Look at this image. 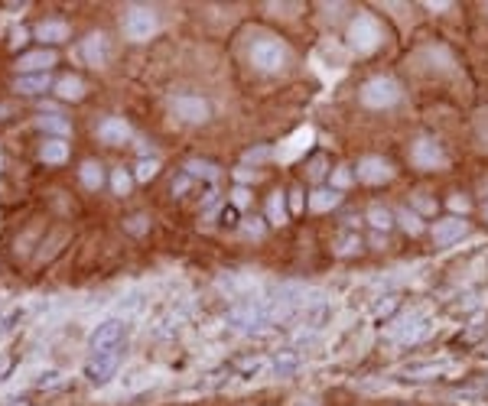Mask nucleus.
I'll return each mask as SVG.
<instances>
[{
	"instance_id": "obj_6",
	"label": "nucleus",
	"mask_w": 488,
	"mask_h": 406,
	"mask_svg": "<svg viewBox=\"0 0 488 406\" xmlns=\"http://www.w3.org/2000/svg\"><path fill=\"white\" fill-rule=\"evenodd\" d=\"M228 322L244 329V332H257V329H264V325L270 322V312H267V306H261V302H241V306H235L228 312Z\"/></svg>"
},
{
	"instance_id": "obj_35",
	"label": "nucleus",
	"mask_w": 488,
	"mask_h": 406,
	"mask_svg": "<svg viewBox=\"0 0 488 406\" xmlns=\"http://www.w3.org/2000/svg\"><path fill=\"white\" fill-rule=\"evenodd\" d=\"M323 173H325V160H313V166H310V179H323Z\"/></svg>"
},
{
	"instance_id": "obj_34",
	"label": "nucleus",
	"mask_w": 488,
	"mask_h": 406,
	"mask_svg": "<svg viewBox=\"0 0 488 406\" xmlns=\"http://www.w3.org/2000/svg\"><path fill=\"white\" fill-rule=\"evenodd\" d=\"M450 208L456 211V215H465V211H469V198H465V195H452L450 198Z\"/></svg>"
},
{
	"instance_id": "obj_30",
	"label": "nucleus",
	"mask_w": 488,
	"mask_h": 406,
	"mask_svg": "<svg viewBox=\"0 0 488 406\" xmlns=\"http://www.w3.org/2000/svg\"><path fill=\"white\" fill-rule=\"evenodd\" d=\"M443 370V364H413V368H407V377H426V374H439Z\"/></svg>"
},
{
	"instance_id": "obj_39",
	"label": "nucleus",
	"mask_w": 488,
	"mask_h": 406,
	"mask_svg": "<svg viewBox=\"0 0 488 406\" xmlns=\"http://www.w3.org/2000/svg\"><path fill=\"white\" fill-rule=\"evenodd\" d=\"M426 7H430V10H450L452 3H446V0H439V3H437V0H430Z\"/></svg>"
},
{
	"instance_id": "obj_41",
	"label": "nucleus",
	"mask_w": 488,
	"mask_h": 406,
	"mask_svg": "<svg viewBox=\"0 0 488 406\" xmlns=\"http://www.w3.org/2000/svg\"><path fill=\"white\" fill-rule=\"evenodd\" d=\"M143 222L147 218H130V231H143Z\"/></svg>"
},
{
	"instance_id": "obj_26",
	"label": "nucleus",
	"mask_w": 488,
	"mask_h": 406,
	"mask_svg": "<svg viewBox=\"0 0 488 406\" xmlns=\"http://www.w3.org/2000/svg\"><path fill=\"white\" fill-rule=\"evenodd\" d=\"M397 222H401V228H404L407 234H420V231H423V224H420V218H417L413 211H407V208H404V211H397Z\"/></svg>"
},
{
	"instance_id": "obj_28",
	"label": "nucleus",
	"mask_w": 488,
	"mask_h": 406,
	"mask_svg": "<svg viewBox=\"0 0 488 406\" xmlns=\"http://www.w3.org/2000/svg\"><path fill=\"white\" fill-rule=\"evenodd\" d=\"M111 185H114V192H117V195H127V192H130V176H127L124 169H114Z\"/></svg>"
},
{
	"instance_id": "obj_44",
	"label": "nucleus",
	"mask_w": 488,
	"mask_h": 406,
	"mask_svg": "<svg viewBox=\"0 0 488 406\" xmlns=\"http://www.w3.org/2000/svg\"><path fill=\"white\" fill-rule=\"evenodd\" d=\"M485 218H488V205H485Z\"/></svg>"
},
{
	"instance_id": "obj_2",
	"label": "nucleus",
	"mask_w": 488,
	"mask_h": 406,
	"mask_svg": "<svg viewBox=\"0 0 488 406\" xmlns=\"http://www.w3.org/2000/svg\"><path fill=\"white\" fill-rule=\"evenodd\" d=\"M121 342H124V322L121 319H108L101 322L98 329L91 332V357H104V355H121Z\"/></svg>"
},
{
	"instance_id": "obj_14",
	"label": "nucleus",
	"mask_w": 488,
	"mask_h": 406,
	"mask_svg": "<svg viewBox=\"0 0 488 406\" xmlns=\"http://www.w3.org/2000/svg\"><path fill=\"white\" fill-rule=\"evenodd\" d=\"M49 65H56V52L52 49H36V52H26L20 56L16 62V69H23V72H49Z\"/></svg>"
},
{
	"instance_id": "obj_7",
	"label": "nucleus",
	"mask_w": 488,
	"mask_h": 406,
	"mask_svg": "<svg viewBox=\"0 0 488 406\" xmlns=\"http://www.w3.org/2000/svg\"><path fill=\"white\" fill-rule=\"evenodd\" d=\"M410 160L417 169H443V166H446V153H443V147H439L437 140L420 136L410 150Z\"/></svg>"
},
{
	"instance_id": "obj_38",
	"label": "nucleus",
	"mask_w": 488,
	"mask_h": 406,
	"mask_svg": "<svg viewBox=\"0 0 488 406\" xmlns=\"http://www.w3.org/2000/svg\"><path fill=\"white\" fill-rule=\"evenodd\" d=\"M238 182H251V179H257V173H254V169H238Z\"/></svg>"
},
{
	"instance_id": "obj_1",
	"label": "nucleus",
	"mask_w": 488,
	"mask_h": 406,
	"mask_svg": "<svg viewBox=\"0 0 488 406\" xmlns=\"http://www.w3.org/2000/svg\"><path fill=\"white\" fill-rule=\"evenodd\" d=\"M381 26L371 13H358L349 26V46L351 52H358V56H368V52H375L381 46Z\"/></svg>"
},
{
	"instance_id": "obj_9",
	"label": "nucleus",
	"mask_w": 488,
	"mask_h": 406,
	"mask_svg": "<svg viewBox=\"0 0 488 406\" xmlns=\"http://www.w3.org/2000/svg\"><path fill=\"white\" fill-rule=\"evenodd\" d=\"M358 179L368 185H381V182H388L391 176H394V169H391V163H384L381 156H364L362 163H358Z\"/></svg>"
},
{
	"instance_id": "obj_22",
	"label": "nucleus",
	"mask_w": 488,
	"mask_h": 406,
	"mask_svg": "<svg viewBox=\"0 0 488 406\" xmlns=\"http://www.w3.org/2000/svg\"><path fill=\"white\" fill-rule=\"evenodd\" d=\"M78 176H82L85 189H101V182H104V173H101V166H98L95 160H85V163H82Z\"/></svg>"
},
{
	"instance_id": "obj_18",
	"label": "nucleus",
	"mask_w": 488,
	"mask_h": 406,
	"mask_svg": "<svg viewBox=\"0 0 488 406\" xmlns=\"http://www.w3.org/2000/svg\"><path fill=\"white\" fill-rule=\"evenodd\" d=\"M36 36L46 39V43H62V39H69V23L65 20H43L36 26Z\"/></svg>"
},
{
	"instance_id": "obj_32",
	"label": "nucleus",
	"mask_w": 488,
	"mask_h": 406,
	"mask_svg": "<svg viewBox=\"0 0 488 406\" xmlns=\"http://www.w3.org/2000/svg\"><path fill=\"white\" fill-rule=\"evenodd\" d=\"M332 182H336V189H345V185L351 182L349 166H338V169H336V176H332Z\"/></svg>"
},
{
	"instance_id": "obj_21",
	"label": "nucleus",
	"mask_w": 488,
	"mask_h": 406,
	"mask_svg": "<svg viewBox=\"0 0 488 406\" xmlns=\"http://www.w3.org/2000/svg\"><path fill=\"white\" fill-rule=\"evenodd\" d=\"M287 218H290V211H287V205H283V195L274 192V195L267 198V222L270 224H287Z\"/></svg>"
},
{
	"instance_id": "obj_33",
	"label": "nucleus",
	"mask_w": 488,
	"mask_h": 406,
	"mask_svg": "<svg viewBox=\"0 0 488 406\" xmlns=\"http://www.w3.org/2000/svg\"><path fill=\"white\" fill-rule=\"evenodd\" d=\"M231 202H235L238 208H244V205H248V202H251V192H248V189H244V185H238V189L231 192Z\"/></svg>"
},
{
	"instance_id": "obj_23",
	"label": "nucleus",
	"mask_w": 488,
	"mask_h": 406,
	"mask_svg": "<svg viewBox=\"0 0 488 406\" xmlns=\"http://www.w3.org/2000/svg\"><path fill=\"white\" fill-rule=\"evenodd\" d=\"M368 224L375 228V231H388L391 224H394V215L388 208H381V205H371L368 208Z\"/></svg>"
},
{
	"instance_id": "obj_4",
	"label": "nucleus",
	"mask_w": 488,
	"mask_h": 406,
	"mask_svg": "<svg viewBox=\"0 0 488 406\" xmlns=\"http://www.w3.org/2000/svg\"><path fill=\"white\" fill-rule=\"evenodd\" d=\"M251 62H254V69H261V72H280V69L287 65V46L270 36H264L251 46Z\"/></svg>"
},
{
	"instance_id": "obj_27",
	"label": "nucleus",
	"mask_w": 488,
	"mask_h": 406,
	"mask_svg": "<svg viewBox=\"0 0 488 406\" xmlns=\"http://www.w3.org/2000/svg\"><path fill=\"white\" fill-rule=\"evenodd\" d=\"M156 169H160V163L156 160H140L137 163V179L140 182H150L153 176H156Z\"/></svg>"
},
{
	"instance_id": "obj_24",
	"label": "nucleus",
	"mask_w": 488,
	"mask_h": 406,
	"mask_svg": "<svg viewBox=\"0 0 488 406\" xmlns=\"http://www.w3.org/2000/svg\"><path fill=\"white\" fill-rule=\"evenodd\" d=\"M186 176H192V179H199V176H205L209 182H215V179H218V169H215L212 163H199V160H192V163H186Z\"/></svg>"
},
{
	"instance_id": "obj_40",
	"label": "nucleus",
	"mask_w": 488,
	"mask_h": 406,
	"mask_svg": "<svg viewBox=\"0 0 488 406\" xmlns=\"http://www.w3.org/2000/svg\"><path fill=\"white\" fill-rule=\"evenodd\" d=\"M26 43V33L23 29H16V33H13V46H23Z\"/></svg>"
},
{
	"instance_id": "obj_36",
	"label": "nucleus",
	"mask_w": 488,
	"mask_h": 406,
	"mask_svg": "<svg viewBox=\"0 0 488 406\" xmlns=\"http://www.w3.org/2000/svg\"><path fill=\"white\" fill-rule=\"evenodd\" d=\"M300 208H303V192L293 189V192H290V211H300Z\"/></svg>"
},
{
	"instance_id": "obj_13",
	"label": "nucleus",
	"mask_w": 488,
	"mask_h": 406,
	"mask_svg": "<svg viewBox=\"0 0 488 406\" xmlns=\"http://www.w3.org/2000/svg\"><path fill=\"white\" fill-rule=\"evenodd\" d=\"M391 332H394V338H401V342H417L420 335L430 332V325H426L423 315H407V319H401Z\"/></svg>"
},
{
	"instance_id": "obj_12",
	"label": "nucleus",
	"mask_w": 488,
	"mask_h": 406,
	"mask_svg": "<svg viewBox=\"0 0 488 406\" xmlns=\"http://www.w3.org/2000/svg\"><path fill=\"white\" fill-rule=\"evenodd\" d=\"M98 136H101V143L121 147L124 140H130V127L124 123V117H108V121L98 123Z\"/></svg>"
},
{
	"instance_id": "obj_15",
	"label": "nucleus",
	"mask_w": 488,
	"mask_h": 406,
	"mask_svg": "<svg viewBox=\"0 0 488 406\" xmlns=\"http://www.w3.org/2000/svg\"><path fill=\"white\" fill-rule=\"evenodd\" d=\"M465 234V222L463 218H446V222H437L433 224V241L437 244H452V241H459Z\"/></svg>"
},
{
	"instance_id": "obj_37",
	"label": "nucleus",
	"mask_w": 488,
	"mask_h": 406,
	"mask_svg": "<svg viewBox=\"0 0 488 406\" xmlns=\"http://www.w3.org/2000/svg\"><path fill=\"white\" fill-rule=\"evenodd\" d=\"M270 156V150H248V163H257V160H267Z\"/></svg>"
},
{
	"instance_id": "obj_3",
	"label": "nucleus",
	"mask_w": 488,
	"mask_h": 406,
	"mask_svg": "<svg viewBox=\"0 0 488 406\" xmlns=\"http://www.w3.org/2000/svg\"><path fill=\"white\" fill-rule=\"evenodd\" d=\"M362 101L368 108H391V104H397L401 101V85L391 78V75H377L371 82H364L362 88Z\"/></svg>"
},
{
	"instance_id": "obj_17",
	"label": "nucleus",
	"mask_w": 488,
	"mask_h": 406,
	"mask_svg": "<svg viewBox=\"0 0 488 406\" xmlns=\"http://www.w3.org/2000/svg\"><path fill=\"white\" fill-rule=\"evenodd\" d=\"M56 95L62 101H82L85 98V82H82L78 75H62V78L56 82Z\"/></svg>"
},
{
	"instance_id": "obj_8",
	"label": "nucleus",
	"mask_w": 488,
	"mask_h": 406,
	"mask_svg": "<svg viewBox=\"0 0 488 406\" xmlns=\"http://www.w3.org/2000/svg\"><path fill=\"white\" fill-rule=\"evenodd\" d=\"M173 111H176V117H183V121H189V123L209 121V104H205L202 98H192V95H179V98H173Z\"/></svg>"
},
{
	"instance_id": "obj_20",
	"label": "nucleus",
	"mask_w": 488,
	"mask_h": 406,
	"mask_svg": "<svg viewBox=\"0 0 488 406\" xmlns=\"http://www.w3.org/2000/svg\"><path fill=\"white\" fill-rule=\"evenodd\" d=\"M338 192L336 189H316L313 195H310V208L313 211H329V208H336L338 205Z\"/></svg>"
},
{
	"instance_id": "obj_5",
	"label": "nucleus",
	"mask_w": 488,
	"mask_h": 406,
	"mask_svg": "<svg viewBox=\"0 0 488 406\" xmlns=\"http://www.w3.org/2000/svg\"><path fill=\"white\" fill-rule=\"evenodd\" d=\"M160 29V20L150 7H127L124 13V36L134 43H147Z\"/></svg>"
},
{
	"instance_id": "obj_29",
	"label": "nucleus",
	"mask_w": 488,
	"mask_h": 406,
	"mask_svg": "<svg viewBox=\"0 0 488 406\" xmlns=\"http://www.w3.org/2000/svg\"><path fill=\"white\" fill-rule=\"evenodd\" d=\"M297 368H300V361H297L293 355H287V357H277V361H274V370L280 374V377H283V374H293Z\"/></svg>"
},
{
	"instance_id": "obj_31",
	"label": "nucleus",
	"mask_w": 488,
	"mask_h": 406,
	"mask_svg": "<svg viewBox=\"0 0 488 406\" xmlns=\"http://www.w3.org/2000/svg\"><path fill=\"white\" fill-rule=\"evenodd\" d=\"M362 247V237L358 234H345L342 237V247H338V254H351V250H358Z\"/></svg>"
},
{
	"instance_id": "obj_10",
	"label": "nucleus",
	"mask_w": 488,
	"mask_h": 406,
	"mask_svg": "<svg viewBox=\"0 0 488 406\" xmlns=\"http://www.w3.org/2000/svg\"><path fill=\"white\" fill-rule=\"evenodd\" d=\"M117 364H121V355H104V357H91L88 361V381L91 383H104L114 377V370H117Z\"/></svg>"
},
{
	"instance_id": "obj_25",
	"label": "nucleus",
	"mask_w": 488,
	"mask_h": 406,
	"mask_svg": "<svg viewBox=\"0 0 488 406\" xmlns=\"http://www.w3.org/2000/svg\"><path fill=\"white\" fill-rule=\"evenodd\" d=\"M39 127L46 130V134H59V136H65L69 134V123L59 117V114H49V117H39Z\"/></svg>"
},
{
	"instance_id": "obj_42",
	"label": "nucleus",
	"mask_w": 488,
	"mask_h": 406,
	"mask_svg": "<svg viewBox=\"0 0 488 406\" xmlns=\"http://www.w3.org/2000/svg\"><path fill=\"white\" fill-rule=\"evenodd\" d=\"M391 309H394V299H388V302H381V306H377V315H384V312H391Z\"/></svg>"
},
{
	"instance_id": "obj_16",
	"label": "nucleus",
	"mask_w": 488,
	"mask_h": 406,
	"mask_svg": "<svg viewBox=\"0 0 488 406\" xmlns=\"http://www.w3.org/2000/svg\"><path fill=\"white\" fill-rule=\"evenodd\" d=\"M39 160L49 163V166H59V163L69 160V143H65L62 136H52V140H46L43 147H39Z\"/></svg>"
},
{
	"instance_id": "obj_19",
	"label": "nucleus",
	"mask_w": 488,
	"mask_h": 406,
	"mask_svg": "<svg viewBox=\"0 0 488 406\" xmlns=\"http://www.w3.org/2000/svg\"><path fill=\"white\" fill-rule=\"evenodd\" d=\"M52 85L49 72L43 75H26V78H16V91H23V95H39V91H46Z\"/></svg>"
},
{
	"instance_id": "obj_43",
	"label": "nucleus",
	"mask_w": 488,
	"mask_h": 406,
	"mask_svg": "<svg viewBox=\"0 0 488 406\" xmlns=\"http://www.w3.org/2000/svg\"><path fill=\"white\" fill-rule=\"evenodd\" d=\"M297 406H316V403H310V400H303V403H297Z\"/></svg>"
},
{
	"instance_id": "obj_11",
	"label": "nucleus",
	"mask_w": 488,
	"mask_h": 406,
	"mask_svg": "<svg viewBox=\"0 0 488 406\" xmlns=\"http://www.w3.org/2000/svg\"><path fill=\"white\" fill-rule=\"evenodd\" d=\"M82 56H85L88 65H104L108 62V56H111V49H108V36L104 33H91V36L82 43Z\"/></svg>"
}]
</instances>
